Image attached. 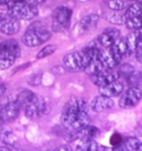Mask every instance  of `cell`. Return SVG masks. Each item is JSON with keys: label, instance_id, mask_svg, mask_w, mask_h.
Listing matches in <instances>:
<instances>
[{"label": "cell", "instance_id": "11", "mask_svg": "<svg viewBox=\"0 0 142 151\" xmlns=\"http://www.w3.org/2000/svg\"><path fill=\"white\" fill-rule=\"evenodd\" d=\"M119 77L120 76H119L118 71H113V69H103V70L97 72L95 75L90 76L92 83L98 87L107 85L111 81L118 80Z\"/></svg>", "mask_w": 142, "mask_h": 151}, {"label": "cell", "instance_id": "27", "mask_svg": "<svg viewBox=\"0 0 142 151\" xmlns=\"http://www.w3.org/2000/svg\"><path fill=\"white\" fill-rule=\"evenodd\" d=\"M133 71H134V68H133L131 65H129V63H124V65H121L120 68H119L118 70V73L119 76H123L124 78H127L129 75H131Z\"/></svg>", "mask_w": 142, "mask_h": 151}, {"label": "cell", "instance_id": "34", "mask_svg": "<svg viewBox=\"0 0 142 151\" xmlns=\"http://www.w3.org/2000/svg\"><path fill=\"white\" fill-rule=\"evenodd\" d=\"M58 150H70V148H65V147H61V148H58Z\"/></svg>", "mask_w": 142, "mask_h": 151}, {"label": "cell", "instance_id": "29", "mask_svg": "<svg viewBox=\"0 0 142 151\" xmlns=\"http://www.w3.org/2000/svg\"><path fill=\"white\" fill-rule=\"evenodd\" d=\"M6 91H7V86H6L5 82L0 81V98L6 93Z\"/></svg>", "mask_w": 142, "mask_h": 151}, {"label": "cell", "instance_id": "4", "mask_svg": "<svg viewBox=\"0 0 142 151\" xmlns=\"http://www.w3.org/2000/svg\"><path fill=\"white\" fill-rule=\"evenodd\" d=\"M8 12L19 20H32L38 16V7L24 0H10L7 4Z\"/></svg>", "mask_w": 142, "mask_h": 151}, {"label": "cell", "instance_id": "10", "mask_svg": "<svg viewBox=\"0 0 142 151\" xmlns=\"http://www.w3.org/2000/svg\"><path fill=\"white\" fill-rule=\"evenodd\" d=\"M20 30L19 19L14 18V16L6 14L2 20L0 21V32L6 36H14Z\"/></svg>", "mask_w": 142, "mask_h": 151}, {"label": "cell", "instance_id": "7", "mask_svg": "<svg viewBox=\"0 0 142 151\" xmlns=\"http://www.w3.org/2000/svg\"><path fill=\"white\" fill-rule=\"evenodd\" d=\"M72 17V10L68 7H57L52 12V30L61 32L69 28Z\"/></svg>", "mask_w": 142, "mask_h": 151}, {"label": "cell", "instance_id": "39", "mask_svg": "<svg viewBox=\"0 0 142 151\" xmlns=\"http://www.w3.org/2000/svg\"><path fill=\"white\" fill-rule=\"evenodd\" d=\"M0 43H1V42H0Z\"/></svg>", "mask_w": 142, "mask_h": 151}, {"label": "cell", "instance_id": "28", "mask_svg": "<svg viewBox=\"0 0 142 151\" xmlns=\"http://www.w3.org/2000/svg\"><path fill=\"white\" fill-rule=\"evenodd\" d=\"M122 140H123V137H121L119 133H114V134H112V137H111V145L114 147V149L117 150L119 147H120V145L122 143Z\"/></svg>", "mask_w": 142, "mask_h": 151}, {"label": "cell", "instance_id": "36", "mask_svg": "<svg viewBox=\"0 0 142 151\" xmlns=\"http://www.w3.org/2000/svg\"><path fill=\"white\" fill-rule=\"evenodd\" d=\"M138 150L142 151V142H140V145H139V148H138Z\"/></svg>", "mask_w": 142, "mask_h": 151}, {"label": "cell", "instance_id": "5", "mask_svg": "<svg viewBox=\"0 0 142 151\" xmlns=\"http://www.w3.org/2000/svg\"><path fill=\"white\" fill-rule=\"evenodd\" d=\"M20 56V46L14 39L0 43V70L8 69Z\"/></svg>", "mask_w": 142, "mask_h": 151}, {"label": "cell", "instance_id": "3", "mask_svg": "<svg viewBox=\"0 0 142 151\" xmlns=\"http://www.w3.org/2000/svg\"><path fill=\"white\" fill-rule=\"evenodd\" d=\"M52 33L42 22H33L29 26L21 38L22 43L27 47H38L51 38Z\"/></svg>", "mask_w": 142, "mask_h": 151}, {"label": "cell", "instance_id": "12", "mask_svg": "<svg viewBox=\"0 0 142 151\" xmlns=\"http://www.w3.org/2000/svg\"><path fill=\"white\" fill-rule=\"evenodd\" d=\"M119 37H120V30L115 28H107L97 38V41L102 48H109Z\"/></svg>", "mask_w": 142, "mask_h": 151}, {"label": "cell", "instance_id": "25", "mask_svg": "<svg viewBox=\"0 0 142 151\" xmlns=\"http://www.w3.org/2000/svg\"><path fill=\"white\" fill-rule=\"evenodd\" d=\"M56 51H57V46H56V45H48V46L43 47L42 49L38 52L37 58H38V59H43V58H46V57H49V56H51V55H53Z\"/></svg>", "mask_w": 142, "mask_h": 151}, {"label": "cell", "instance_id": "31", "mask_svg": "<svg viewBox=\"0 0 142 151\" xmlns=\"http://www.w3.org/2000/svg\"><path fill=\"white\" fill-rule=\"evenodd\" d=\"M136 31V33H137L138 38H139V41L142 39V27H140L139 29H137V30H134Z\"/></svg>", "mask_w": 142, "mask_h": 151}, {"label": "cell", "instance_id": "14", "mask_svg": "<svg viewBox=\"0 0 142 151\" xmlns=\"http://www.w3.org/2000/svg\"><path fill=\"white\" fill-rule=\"evenodd\" d=\"M110 48H111V51L113 53V56L115 57V59L119 61V63L121 62V60H122L123 58H127V57L131 56L130 52H129L126 38L119 37Z\"/></svg>", "mask_w": 142, "mask_h": 151}, {"label": "cell", "instance_id": "16", "mask_svg": "<svg viewBox=\"0 0 142 151\" xmlns=\"http://www.w3.org/2000/svg\"><path fill=\"white\" fill-rule=\"evenodd\" d=\"M99 59L105 69H114L119 65V61L115 59L113 53L111 51V48H100Z\"/></svg>", "mask_w": 142, "mask_h": 151}, {"label": "cell", "instance_id": "32", "mask_svg": "<svg viewBox=\"0 0 142 151\" xmlns=\"http://www.w3.org/2000/svg\"><path fill=\"white\" fill-rule=\"evenodd\" d=\"M10 0H0V6L1 5H7Z\"/></svg>", "mask_w": 142, "mask_h": 151}, {"label": "cell", "instance_id": "6", "mask_svg": "<svg viewBox=\"0 0 142 151\" xmlns=\"http://www.w3.org/2000/svg\"><path fill=\"white\" fill-rule=\"evenodd\" d=\"M90 61V57L82 49L81 51H75L66 55L63 58V66L70 72H78L85 69V67Z\"/></svg>", "mask_w": 142, "mask_h": 151}, {"label": "cell", "instance_id": "23", "mask_svg": "<svg viewBox=\"0 0 142 151\" xmlns=\"http://www.w3.org/2000/svg\"><path fill=\"white\" fill-rule=\"evenodd\" d=\"M124 24L127 26V28L130 30H137L140 27H142V14L138 16V17H133V18H128L126 19Z\"/></svg>", "mask_w": 142, "mask_h": 151}, {"label": "cell", "instance_id": "1", "mask_svg": "<svg viewBox=\"0 0 142 151\" xmlns=\"http://www.w3.org/2000/svg\"><path fill=\"white\" fill-rule=\"evenodd\" d=\"M61 123L66 130L80 131L90 124V116L88 114V102L83 98H71L61 114Z\"/></svg>", "mask_w": 142, "mask_h": 151}, {"label": "cell", "instance_id": "20", "mask_svg": "<svg viewBox=\"0 0 142 151\" xmlns=\"http://www.w3.org/2000/svg\"><path fill=\"white\" fill-rule=\"evenodd\" d=\"M140 141L137 138L129 137V138H123L122 143L120 145L117 150H126V151H137L139 148Z\"/></svg>", "mask_w": 142, "mask_h": 151}, {"label": "cell", "instance_id": "18", "mask_svg": "<svg viewBox=\"0 0 142 151\" xmlns=\"http://www.w3.org/2000/svg\"><path fill=\"white\" fill-rule=\"evenodd\" d=\"M76 150L80 151H98L99 143L93 138H80L76 145Z\"/></svg>", "mask_w": 142, "mask_h": 151}, {"label": "cell", "instance_id": "21", "mask_svg": "<svg viewBox=\"0 0 142 151\" xmlns=\"http://www.w3.org/2000/svg\"><path fill=\"white\" fill-rule=\"evenodd\" d=\"M142 14V1H133L132 5L126 8V12H124V17L126 19L133 18V17H138Z\"/></svg>", "mask_w": 142, "mask_h": 151}, {"label": "cell", "instance_id": "22", "mask_svg": "<svg viewBox=\"0 0 142 151\" xmlns=\"http://www.w3.org/2000/svg\"><path fill=\"white\" fill-rule=\"evenodd\" d=\"M105 5L113 11H122L128 7L127 0H107Z\"/></svg>", "mask_w": 142, "mask_h": 151}, {"label": "cell", "instance_id": "26", "mask_svg": "<svg viewBox=\"0 0 142 151\" xmlns=\"http://www.w3.org/2000/svg\"><path fill=\"white\" fill-rule=\"evenodd\" d=\"M108 19H109L110 22L115 24H124L126 22V17H124V14H120L118 11H114L111 14L108 16Z\"/></svg>", "mask_w": 142, "mask_h": 151}, {"label": "cell", "instance_id": "2", "mask_svg": "<svg viewBox=\"0 0 142 151\" xmlns=\"http://www.w3.org/2000/svg\"><path fill=\"white\" fill-rule=\"evenodd\" d=\"M16 100L20 104V108L24 109L26 117L29 119H38L47 112V104L44 99L28 89L21 90Z\"/></svg>", "mask_w": 142, "mask_h": 151}, {"label": "cell", "instance_id": "35", "mask_svg": "<svg viewBox=\"0 0 142 151\" xmlns=\"http://www.w3.org/2000/svg\"><path fill=\"white\" fill-rule=\"evenodd\" d=\"M5 12H0V21H1V20H2V18H4V17H5Z\"/></svg>", "mask_w": 142, "mask_h": 151}, {"label": "cell", "instance_id": "19", "mask_svg": "<svg viewBox=\"0 0 142 151\" xmlns=\"http://www.w3.org/2000/svg\"><path fill=\"white\" fill-rule=\"evenodd\" d=\"M103 69H105V68L103 67L102 62L100 61L99 57H97V58H95V59H92V60H90V61L88 62V65L85 67L83 71H85L87 75L92 76V75H95L99 71L103 70Z\"/></svg>", "mask_w": 142, "mask_h": 151}, {"label": "cell", "instance_id": "38", "mask_svg": "<svg viewBox=\"0 0 142 151\" xmlns=\"http://www.w3.org/2000/svg\"><path fill=\"white\" fill-rule=\"evenodd\" d=\"M0 131H1V121H0Z\"/></svg>", "mask_w": 142, "mask_h": 151}, {"label": "cell", "instance_id": "33", "mask_svg": "<svg viewBox=\"0 0 142 151\" xmlns=\"http://www.w3.org/2000/svg\"><path fill=\"white\" fill-rule=\"evenodd\" d=\"M137 49H142V39L138 42V45H137Z\"/></svg>", "mask_w": 142, "mask_h": 151}, {"label": "cell", "instance_id": "37", "mask_svg": "<svg viewBox=\"0 0 142 151\" xmlns=\"http://www.w3.org/2000/svg\"><path fill=\"white\" fill-rule=\"evenodd\" d=\"M127 1H132L133 2V1H142V0H127Z\"/></svg>", "mask_w": 142, "mask_h": 151}, {"label": "cell", "instance_id": "9", "mask_svg": "<svg viewBox=\"0 0 142 151\" xmlns=\"http://www.w3.org/2000/svg\"><path fill=\"white\" fill-rule=\"evenodd\" d=\"M20 104L17 100H11L0 107V121L9 122L18 117L20 112Z\"/></svg>", "mask_w": 142, "mask_h": 151}, {"label": "cell", "instance_id": "8", "mask_svg": "<svg viewBox=\"0 0 142 151\" xmlns=\"http://www.w3.org/2000/svg\"><path fill=\"white\" fill-rule=\"evenodd\" d=\"M142 98V90L138 87H130L123 92L119 100V106L122 109H130L136 107Z\"/></svg>", "mask_w": 142, "mask_h": 151}, {"label": "cell", "instance_id": "17", "mask_svg": "<svg viewBox=\"0 0 142 151\" xmlns=\"http://www.w3.org/2000/svg\"><path fill=\"white\" fill-rule=\"evenodd\" d=\"M99 16L95 14L85 16L80 20V24H79V28H80L81 32H88V31L93 30L99 24Z\"/></svg>", "mask_w": 142, "mask_h": 151}, {"label": "cell", "instance_id": "24", "mask_svg": "<svg viewBox=\"0 0 142 151\" xmlns=\"http://www.w3.org/2000/svg\"><path fill=\"white\" fill-rule=\"evenodd\" d=\"M126 80L128 82L130 87H138L139 85L142 83V73L141 72H136L133 71L131 75H129Z\"/></svg>", "mask_w": 142, "mask_h": 151}, {"label": "cell", "instance_id": "15", "mask_svg": "<svg viewBox=\"0 0 142 151\" xmlns=\"http://www.w3.org/2000/svg\"><path fill=\"white\" fill-rule=\"evenodd\" d=\"M123 89H124V86L121 81L119 80L111 81L107 85L99 87L100 94H103V96H107L110 98H113V97L121 94L123 92Z\"/></svg>", "mask_w": 142, "mask_h": 151}, {"label": "cell", "instance_id": "30", "mask_svg": "<svg viewBox=\"0 0 142 151\" xmlns=\"http://www.w3.org/2000/svg\"><path fill=\"white\" fill-rule=\"evenodd\" d=\"M134 53H136V57H137L138 60L142 62V49H136Z\"/></svg>", "mask_w": 142, "mask_h": 151}, {"label": "cell", "instance_id": "13", "mask_svg": "<svg viewBox=\"0 0 142 151\" xmlns=\"http://www.w3.org/2000/svg\"><path fill=\"white\" fill-rule=\"evenodd\" d=\"M113 104L114 102L112 98L100 94V96H97L95 98H93V100L91 101L90 108L95 112H104L107 110H110L113 107Z\"/></svg>", "mask_w": 142, "mask_h": 151}]
</instances>
